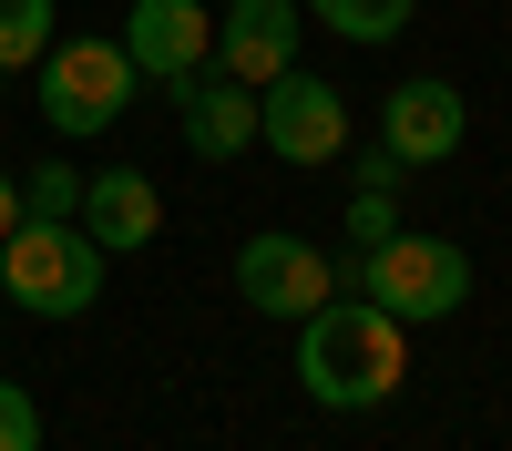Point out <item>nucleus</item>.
<instances>
[{
	"label": "nucleus",
	"instance_id": "obj_1",
	"mask_svg": "<svg viewBox=\"0 0 512 451\" xmlns=\"http://www.w3.org/2000/svg\"><path fill=\"white\" fill-rule=\"evenodd\" d=\"M410 380V328L369 298H328L297 318V390L318 410H379Z\"/></svg>",
	"mask_w": 512,
	"mask_h": 451
},
{
	"label": "nucleus",
	"instance_id": "obj_2",
	"mask_svg": "<svg viewBox=\"0 0 512 451\" xmlns=\"http://www.w3.org/2000/svg\"><path fill=\"white\" fill-rule=\"evenodd\" d=\"M349 277H359V298L390 308L400 328H441V318L472 308V246H451V236H410L400 226V236L359 246Z\"/></svg>",
	"mask_w": 512,
	"mask_h": 451
},
{
	"label": "nucleus",
	"instance_id": "obj_3",
	"mask_svg": "<svg viewBox=\"0 0 512 451\" xmlns=\"http://www.w3.org/2000/svg\"><path fill=\"white\" fill-rule=\"evenodd\" d=\"M103 277H113V257H103L72 216H62V226L21 216L11 236H0V298H11L21 318H82V308L103 298Z\"/></svg>",
	"mask_w": 512,
	"mask_h": 451
},
{
	"label": "nucleus",
	"instance_id": "obj_4",
	"mask_svg": "<svg viewBox=\"0 0 512 451\" xmlns=\"http://www.w3.org/2000/svg\"><path fill=\"white\" fill-rule=\"evenodd\" d=\"M31 82H41L52 144H93V134H113V123L144 103V72H134L123 41H52V52L31 62Z\"/></svg>",
	"mask_w": 512,
	"mask_h": 451
},
{
	"label": "nucleus",
	"instance_id": "obj_5",
	"mask_svg": "<svg viewBox=\"0 0 512 451\" xmlns=\"http://www.w3.org/2000/svg\"><path fill=\"white\" fill-rule=\"evenodd\" d=\"M256 144H267L277 164H338L349 154V93H338L328 72H308V62H287L277 82H256Z\"/></svg>",
	"mask_w": 512,
	"mask_h": 451
},
{
	"label": "nucleus",
	"instance_id": "obj_6",
	"mask_svg": "<svg viewBox=\"0 0 512 451\" xmlns=\"http://www.w3.org/2000/svg\"><path fill=\"white\" fill-rule=\"evenodd\" d=\"M338 277H349V267H338L328 257V246H308V236H287V226H267V236H246L236 246V298L256 308V318H308V308H328L338 298Z\"/></svg>",
	"mask_w": 512,
	"mask_h": 451
},
{
	"label": "nucleus",
	"instance_id": "obj_7",
	"mask_svg": "<svg viewBox=\"0 0 512 451\" xmlns=\"http://www.w3.org/2000/svg\"><path fill=\"white\" fill-rule=\"evenodd\" d=\"M113 41L134 52V72L154 93H185V82L216 62V11H205V0H134Z\"/></svg>",
	"mask_w": 512,
	"mask_h": 451
},
{
	"label": "nucleus",
	"instance_id": "obj_8",
	"mask_svg": "<svg viewBox=\"0 0 512 451\" xmlns=\"http://www.w3.org/2000/svg\"><path fill=\"white\" fill-rule=\"evenodd\" d=\"M461 134H472V103H461V82H441V72L390 82V103H379V144H390L400 175H410V164H451Z\"/></svg>",
	"mask_w": 512,
	"mask_h": 451
},
{
	"label": "nucleus",
	"instance_id": "obj_9",
	"mask_svg": "<svg viewBox=\"0 0 512 451\" xmlns=\"http://www.w3.org/2000/svg\"><path fill=\"white\" fill-rule=\"evenodd\" d=\"M297 52H308V0H226L216 11V72H236L246 93L277 82Z\"/></svg>",
	"mask_w": 512,
	"mask_h": 451
},
{
	"label": "nucleus",
	"instance_id": "obj_10",
	"mask_svg": "<svg viewBox=\"0 0 512 451\" xmlns=\"http://www.w3.org/2000/svg\"><path fill=\"white\" fill-rule=\"evenodd\" d=\"M72 226L93 236L103 257H134V246L164 236V195H154L144 164H103V175H82V216H72Z\"/></svg>",
	"mask_w": 512,
	"mask_h": 451
},
{
	"label": "nucleus",
	"instance_id": "obj_11",
	"mask_svg": "<svg viewBox=\"0 0 512 451\" xmlns=\"http://www.w3.org/2000/svg\"><path fill=\"white\" fill-rule=\"evenodd\" d=\"M175 113H185V154H195V164H236V154L256 144V93H246L236 72H216V62L175 93Z\"/></svg>",
	"mask_w": 512,
	"mask_h": 451
},
{
	"label": "nucleus",
	"instance_id": "obj_12",
	"mask_svg": "<svg viewBox=\"0 0 512 451\" xmlns=\"http://www.w3.org/2000/svg\"><path fill=\"white\" fill-rule=\"evenodd\" d=\"M379 236H400V164H390V144L359 154V185H349V257H359V246H379Z\"/></svg>",
	"mask_w": 512,
	"mask_h": 451
},
{
	"label": "nucleus",
	"instance_id": "obj_13",
	"mask_svg": "<svg viewBox=\"0 0 512 451\" xmlns=\"http://www.w3.org/2000/svg\"><path fill=\"white\" fill-rule=\"evenodd\" d=\"M410 11H420V0H328L318 31H338V41H359V52H379V41L410 31Z\"/></svg>",
	"mask_w": 512,
	"mask_h": 451
},
{
	"label": "nucleus",
	"instance_id": "obj_14",
	"mask_svg": "<svg viewBox=\"0 0 512 451\" xmlns=\"http://www.w3.org/2000/svg\"><path fill=\"white\" fill-rule=\"evenodd\" d=\"M62 41V21H52V0H0V72H31L41 52Z\"/></svg>",
	"mask_w": 512,
	"mask_h": 451
},
{
	"label": "nucleus",
	"instance_id": "obj_15",
	"mask_svg": "<svg viewBox=\"0 0 512 451\" xmlns=\"http://www.w3.org/2000/svg\"><path fill=\"white\" fill-rule=\"evenodd\" d=\"M21 216H41V226H62V216H82V175L52 154V164H31L21 175Z\"/></svg>",
	"mask_w": 512,
	"mask_h": 451
},
{
	"label": "nucleus",
	"instance_id": "obj_16",
	"mask_svg": "<svg viewBox=\"0 0 512 451\" xmlns=\"http://www.w3.org/2000/svg\"><path fill=\"white\" fill-rule=\"evenodd\" d=\"M0 451H41V400L21 380H0Z\"/></svg>",
	"mask_w": 512,
	"mask_h": 451
},
{
	"label": "nucleus",
	"instance_id": "obj_17",
	"mask_svg": "<svg viewBox=\"0 0 512 451\" xmlns=\"http://www.w3.org/2000/svg\"><path fill=\"white\" fill-rule=\"evenodd\" d=\"M21 226V175H0V236Z\"/></svg>",
	"mask_w": 512,
	"mask_h": 451
},
{
	"label": "nucleus",
	"instance_id": "obj_18",
	"mask_svg": "<svg viewBox=\"0 0 512 451\" xmlns=\"http://www.w3.org/2000/svg\"><path fill=\"white\" fill-rule=\"evenodd\" d=\"M308 11H328V0H308Z\"/></svg>",
	"mask_w": 512,
	"mask_h": 451
}]
</instances>
